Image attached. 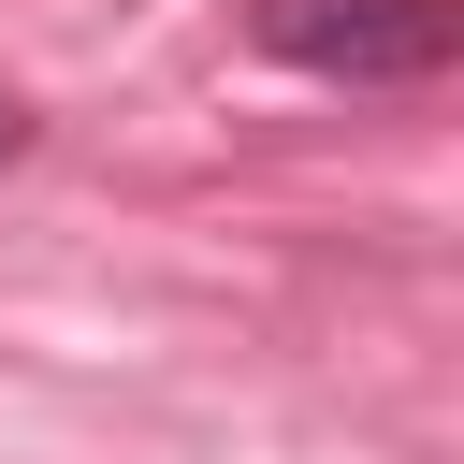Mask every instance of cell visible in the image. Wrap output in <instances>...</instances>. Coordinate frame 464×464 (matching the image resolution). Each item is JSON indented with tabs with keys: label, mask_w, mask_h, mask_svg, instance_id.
<instances>
[{
	"label": "cell",
	"mask_w": 464,
	"mask_h": 464,
	"mask_svg": "<svg viewBox=\"0 0 464 464\" xmlns=\"http://www.w3.org/2000/svg\"><path fill=\"white\" fill-rule=\"evenodd\" d=\"M14 160H29V102L0 87V174H14Z\"/></svg>",
	"instance_id": "7a4b0ae2"
},
{
	"label": "cell",
	"mask_w": 464,
	"mask_h": 464,
	"mask_svg": "<svg viewBox=\"0 0 464 464\" xmlns=\"http://www.w3.org/2000/svg\"><path fill=\"white\" fill-rule=\"evenodd\" d=\"M246 44L319 87H435L464 58V0H246Z\"/></svg>",
	"instance_id": "6da1fadb"
}]
</instances>
